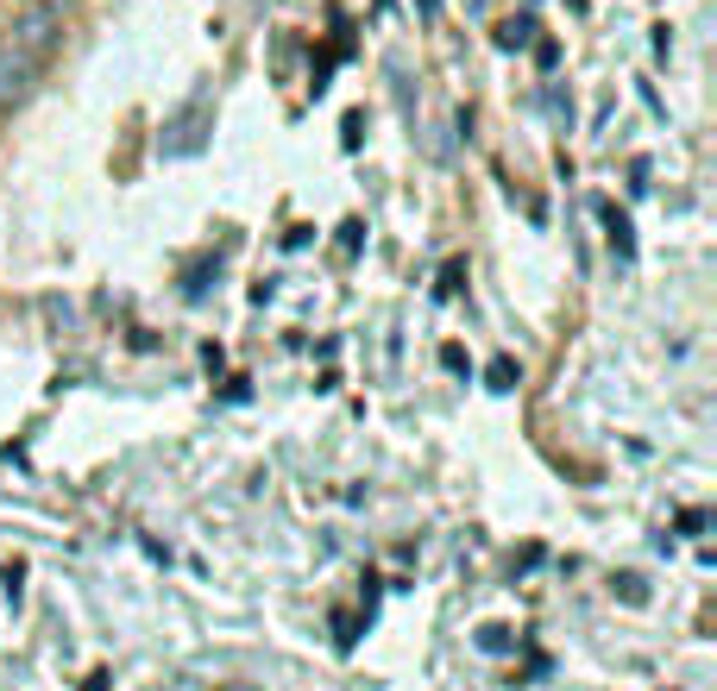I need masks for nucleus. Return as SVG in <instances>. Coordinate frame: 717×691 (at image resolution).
Returning a JSON list of instances; mask_svg holds the SVG:
<instances>
[{"label":"nucleus","instance_id":"7ed1b4c3","mask_svg":"<svg viewBox=\"0 0 717 691\" xmlns=\"http://www.w3.org/2000/svg\"><path fill=\"white\" fill-rule=\"evenodd\" d=\"M604 227H611V246H616V252H630V221H623L616 207H604Z\"/></svg>","mask_w":717,"mask_h":691},{"label":"nucleus","instance_id":"f03ea898","mask_svg":"<svg viewBox=\"0 0 717 691\" xmlns=\"http://www.w3.org/2000/svg\"><path fill=\"white\" fill-rule=\"evenodd\" d=\"M51 38H57V13H51V7H32L26 26H20V45H26V51H45Z\"/></svg>","mask_w":717,"mask_h":691},{"label":"nucleus","instance_id":"f257e3e1","mask_svg":"<svg viewBox=\"0 0 717 691\" xmlns=\"http://www.w3.org/2000/svg\"><path fill=\"white\" fill-rule=\"evenodd\" d=\"M32 82V57L26 51H7L0 57V102H20Z\"/></svg>","mask_w":717,"mask_h":691},{"label":"nucleus","instance_id":"20e7f679","mask_svg":"<svg viewBox=\"0 0 717 691\" xmlns=\"http://www.w3.org/2000/svg\"><path fill=\"white\" fill-rule=\"evenodd\" d=\"M422 13H428V20H435V13H440V0H422Z\"/></svg>","mask_w":717,"mask_h":691}]
</instances>
